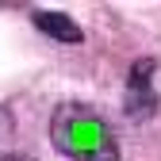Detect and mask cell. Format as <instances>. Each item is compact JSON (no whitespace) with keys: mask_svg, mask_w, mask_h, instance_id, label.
I'll return each instance as SVG.
<instances>
[{"mask_svg":"<svg viewBox=\"0 0 161 161\" xmlns=\"http://www.w3.org/2000/svg\"><path fill=\"white\" fill-rule=\"evenodd\" d=\"M153 73L157 62L150 58H138L127 73V92H123V111L134 119V123H146V119L157 111V88H153Z\"/></svg>","mask_w":161,"mask_h":161,"instance_id":"7a4b0ae2","label":"cell"},{"mask_svg":"<svg viewBox=\"0 0 161 161\" xmlns=\"http://www.w3.org/2000/svg\"><path fill=\"white\" fill-rule=\"evenodd\" d=\"M0 161H35V157H19V153H0Z\"/></svg>","mask_w":161,"mask_h":161,"instance_id":"5b68a950","label":"cell"},{"mask_svg":"<svg viewBox=\"0 0 161 161\" xmlns=\"http://www.w3.org/2000/svg\"><path fill=\"white\" fill-rule=\"evenodd\" d=\"M12 138V119H8V111L0 108V142H8Z\"/></svg>","mask_w":161,"mask_h":161,"instance_id":"277c9868","label":"cell"},{"mask_svg":"<svg viewBox=\"0 0 161 161\" xmlns=\"http://www.w3.org/2000/svg\"><path fill=\"white\" fill-rule=\"evenodd\" d=\"M50 142L54 150L69 161H119V134L96 108L80 104V100H65L50 115Z\"/></svg>","mask_w":161,"mask_h":161,"instance_id":"6da1fadb","label":"cell"},{"mask_svg":"<svg viewBox=\"0 0 161 161\" xmlns=\"http://www.w3.org/2000/svg\"><path fill=\"white\" fill-rule=\"evenodd\" d=\"M35 27L46 31L50 38H62V42H80V38H85L80 27L69 15H62V12H35Z\"/></svg>","mask_w":161,"mask_h":161,"instance_id":"3957f363","label":"cell"}]
</instances>
